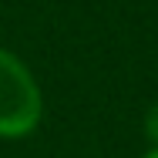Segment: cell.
<instances>
[{
  "label": "cell",
  "instance_id": "obj_1",
  "mask_svg": "<svg viewBox=\"0 0 158 158\" xmlns=\"http://www.w3.org/2000/svg\"><path fill=\"white\" fill-rule=\"evenodd\" d=\"M40 121V91L20 57L0 51V135L20 138Z\"/></svg>",
  "mask_w": 158,
  "mask_h": 158
},
{
  "label": "cell",
  "instance_id": "obj_2",
  "mask_svg": "<svg viewBox=\"0 0 158 158\" xmlns=\"http://www.w3.org/2000/svg\"><path fill=\"white\" fill-rule=\"evenodd\" d=\"M145 158H158V148H155V152H148V155H145Z\"/></svg>",
  "mask_w": 158,
  "mask_h": 158
}]
</instances>
